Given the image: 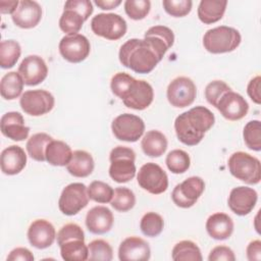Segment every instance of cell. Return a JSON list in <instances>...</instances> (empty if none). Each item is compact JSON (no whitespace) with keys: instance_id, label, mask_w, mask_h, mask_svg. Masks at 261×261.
<instances>
[{"instance_id":"24","label":"cell","mask_w":261,"mask_h":261,"mask_svg":"<svg viewBox=\"0 0 261 261\" xmlns=\"http://www.w3.org/2000/svg\"><path fill=\"white\" fill-rule=\"evenodd\" d=\"M25 164L27 154L21 147L11 145L2 151L0 157V165L4 174H17L25 167Z\"/></svg>"},{"instance_id":"30","label":"cell","mask_w":261,"mask_h":261,"mask_svg":"<svg viewBox=\"0 0 261 261\" xmlns=\"http://www.w3.org/2000/svg\"><path fill=\"white\" fill-rule=\"evenodd\" d=\"M23 80L16 71H9L5 73L0 83V93L5 100H14L22 95Z\"/></svg>"},{"instance_id":"9","label":"cell","mask_w":261,"mask_h":261,"mask_svg":"<svg viewBox=\"0 0 261 261\" xmlns=\"http://www.w3.org/2000/svg\"><path fill=\"white\" fill-rule=\"evenodd\" d=\"M89 199L88 188L82 182H72L62 190L58 207L63 214L72 216L88 205Z\"/></svg>"},{"instance_id":"41","label":"cell","mask_w":261,"mask_h":261,"mask_svg":"<svg viewBox=\"0 0 261 261\" xmlns=\"http://www.w3.org/2000/svg\"><path fill=\"white\" fill-rule=\"evenodd\" d=\"M151 9L149 0H126L124 2V10L127 16L135 20L145 18Z\"/></svg>"},{"instance_id":"2","label":"cell","mask_w":261,"mask_h":261,"mask_svg":"<svg viewBox=\"0 0 261 261\" xmlns=\"http://www.w3.org/2000/svg\"><path fill=\"white\" fill-rule=\"evenodd\" d=\"M214 122V114L208 108L196 106L175 118L174 130L179 142L187 146H196Z\"/></svg>"},{"instance_id":"20","label":"cell","mask_w":261,"mask_h":261,"mask_svg":"<svg viewBox=\"0 0 261 261\" xmlns=\"http://www.w3.org/2000/svg\"><path fill=\"white\" fill-rule=\"evenodd\" d=\"M150 256L149 244L139 237L124 239L118 248V258L121 261H147Z\"/></svg>"},{"instance_id":"33","label":"cell","mask_w":261,"mask_h":261,"mask_svg":"<svg viewBox=\"0 0 261 261\" xmlns=\"http://www.w3.org/2000/svg\"><path fill=\"white\" fill-rule=\"evenodd\" d=\"M171 258L174 261H202L200 248L192 241H180L174 245Z\"/></svg>"},{"instance_id":"3","label":"cell","mask_w":261,"mask_h":261,"mask_svg":"<svg viewBox=\"0 0 261 261\" xmlns=\"http://www.w3.org/2000/svg\"><path fill=\"white\" fill-rule=\"evenodd\" d=\"M110 88L126 107L135 110L146 109L154 99L153 88L148 82L136 80L126 72L115 73L111 79Z\"/></svg>"},{"instance_id":"25","label":"cell","mask_w":261,"mask_h":261,"mask_svg":"<svg viewBox=\"0 0 261 261\" xmlns=\"http://www.w3.org/2000/svg\"><path fill=\"white\" fill-rule=\"evenodd\" d=\"M206 230L212 239L223 241L232 234L233 221L229 215L217 212L208 217L206 221Z\"/></svg>"},{"instance_id":"4","label":"cell","mask_w":261,"mask_h":261,"mask_svg":"<svg viewBox=\"0 0 261 261\" xmlns=\"http://www.w3.org/2000/svg\"><path fill=\"white\" fill-rule=\"evenodd\" d=\"M242 41L240 32L231 27L220 25L208 30L203 37L204 48L213 54L236 50Z\"/></svg>"},{"instance_id":"46","label":"cell","mask_w":261,"mask_h":261,"mask_svg":"<svg viewBox=\"0 0 261 261\" xmlns=\"http://www.w3.org/2000/svg\"><path fill=\"white\" fill-rule=\"evenodd\" d=\"M260 84H261V77L260 75H257L253 77L247 87V93L249 97L252 99L253 102L256 104L261 103V95H260Z\"/></svg>"},{"instance_id":"10","label":"cell","mask_w":261,"mask_h":261,"mask_svg":"<svg viewBox=\"0 0 261 261\" xmlns=\"http://www.w3.org/2000/svg\"><path fill=\"white\" fill-rule=\"evenodd\" d=\"M139 186L153 195L164 193L168 188V176L161 166L154 162L144 164L137 175Z\"/></svg>"},{"instance_id":"12","label":"cell","mask_w":261,"mask_h":261,"mask_svg":"<svg viewBox=\"0 0 261 261\" xmlns=\"http://www.w3.org/2000/svg\"><path fill=\"white\" fill-rule=\"evenodd\" d=\"M19 104L24 113L32 116H41L53 109L55 99L46 90H29L20 96Z\"/></svg>"},{"instance_id":"32","label":"cell","mask_w":261,"mask_h":261,"mask_svg":"<svg viewBox=\"0 0 261 261\" xmlns=\"http://www.w3.org/2000/svg\"><path fill=\"white\" fill-rule=\"evenodd\" d=\"M60 247V255L65 261H85L89 258V248L85 240H71Z\"/></svg>"},{"instance_id":"50","label":"cell","mask_w":261,"mask_h":261,"mask_svg":"<svg viewBox=\"0 0 261 261\" xmlns=\"http://www.w3.org/2000/svg\"><path fill=\"white\" fill-rule=\"evenodd\" d=\"M95 4L104 10H110L116 8L121 4V0H96Z\"/></svg>"},{"instance_id":"38","label":"cell","mask_w":261,"mask_h":261,"mask_svg":"<svg viewBox=\"0 0 261 261\" xmlns=\"http://www.w3.org/2000/svg\"><path fill=\"white\" fill-rule=\"evenodd\" d=\"M243 137L247 147L253 151L261 150V123L259 120L249 121L243 130Z\"/></svg>"},{"instance_id":"18","label":"cell","mask_w":261,"mask_h":261,"mask_svg":"<svg viewBox=\"0 0 261 261\" xmlns=\"http://www.w3.org/2000/svg\"><path fill=\"white\" fill-rule=\"evenodd\" d=\"M216 108L224 118L236 121L246 116L249 110V104L242 95L229 91L220 98Z\"/></svg>"},{"instance_id":"16","label":"cell","mask_w":261,"mask_h":261,"mask_svg":"<svg viewBox=\"0 0 261 261\" xmlns=\"http://www.w3.org/2000/svg\"><path fill=\"white\" fill-rule=\"evenodd\" d=\"M27 86H36L42 83L48 74L45 60L38 55H29L22 59L17 71Z\"/></svg>"},{"instance_id":"34","label":"cell","mask_w":261,"mask_h":261,"mask_svg":"<svg viewBox=\"0 0 261 261\" xmlns=\"http://www.w3.org/2000/svg\"><path fill=\"white\" fill-rule=\"evenodd\" d=\"M21 54V48L15 40H4L0 44V66L2 68L13 67Z\"/></svg>"},{"instance_id":"17","label":"cell","mask_w":261,"mask_h":261,"mask_svg":"<svg viewBox=\"0 0 261 261\" xmlns=\"http://www.w3.org/2000/svg\"><path fill=\"white\" fill-rule=\"evenodd\" d=\"M257 200L258 194L254 189L240 186L230 191L227 204L234 214L245 216L254 209Z\"/></svg>"},{"instance_id":"43","label":"cell","mask_w":261,"mask_h":261,"mask_svg":"<svg viewBox=\"0 0 261 261\" xmlns=\"http://www.w3.org/2000/svg\"><path fill=\"white\" fill-rule=\"evenodd\" d=\"M162 5L169 15L182 17L191 12L193 2L191 0H163Z\"/></svg>"},{"instance_id":"29","label":"cell","mask_w":261,"mask_h":261,"mask_svg":"<svg viewBox=\"0 0 261 261\" xmlns=\"http://www.w3.org/2000/svg\"><path fill=\"white\" fill-rule=\"evenodd\" d=\"M46 161L53 166H66L72 156L70 147L63 141L52 140L46 149Z\"/></svg>"},{"instance_id":"19","label":"cell","mask_w":261,"mask_h":261,"mask_svg":"<svg viewBox=\"0 0 261 261\" xmlns=\"http://www.w3.org/2000/svg\"><path fill=\"white\" fill-rule=\"evenodd\" d=\"M28 239L33 247L46 249L50 247L56 239L55 227L46 219H37L31 223L28 229Z\"/></svg>"},{"instance_id":"42","label":"cell","mask_w":261,"mask_h":261,"mask_svg":"<svg viewBox=\"0 0 261 261\" xmlns=\"http://www.w3.org/2000/svg\"><path fill=\"white\" fill-rule=\"evenodd\" d=\"M229 91H231L230 87L223 81H212L205 88V98L209 104L216 107L220 98Z\"/></svg>"},{"instance_id":"39","label":"cell","mask_w":261,"mask_h":261,"mask_svg":"<svg viewBox=\"0 0 261 261\" xmlns=\"http://www.w3.org/2000/svg\"><path fill=\"white\" fill-rule=\"evenodd\" d=\"M114 190L108 184L101 180H94L88 187L89 198L98 203H108L111 201Z\"/></svg>"},{"instance_id":"23","label":"cell","mask_w":261,"mask_h":261,"mask_svg":"<svg viewBox=\"0 0 261 261\" xmlns=\"http://www.w3.org/2000/svg\"><path fill=\"white\" fill-rule=\"evenodd\" d=\"M113 214L105 206H95L86 215V226L88 230L95 234L108 232L113 225Z\"/></svg>"},{"instance_id":"1","label":"cell","mask_w":261,"mask_h":261,"mask_svg":"<svg viewBox=\"0 0 261 261\" xmlns=\"http://www.w3.org/2000/svg\"><path fill=\"white\" fill-rule=\"evenodd\" d=\"M174 43L172 30L165 25L150 28L144 39H129L119 49L120 63L137 73H149Z\"/></svg>"},{"instance_id":"40","label":"cell","mask_w":261,"mask_h":261,"mask_svg":"<svg viewBox=\"0 0 261 261\" xmlns=\"http://www.w3.org/2000/svg\"><path fill=\"white\" fill-rule=\"evenodd\" d=\"M89 260L110 261L113 258V251L108 242L104 240H94L89 245Z\"/></svg>"},{"instance_id":"37","label":"cell","mask_w":261,"mask_h":261,"mask_svg":"<svg viewBox=\"0 0 261 261\" xmlns=\"http://www.w3.org/2000/svg\"><path fill=\"white\" fill-rule=\"evenodd\" d=\"M164 227V220L156 212H147L141 219L140 228L142 232L150 238L159 236Z\"/></svg>"},{"instance_id":"27","label":"cell","mask_w":261,"mask_h":261,"mask_svg":"<svg viewBox=\"0 0 261 261\" xmlns=\"http://www.w3.org/2000/svg\"><path fill=\"white\" fill-rule=\"evenodd\" d=\"M226 5V0H202L198 6V17L203 23H214L222 18Z\"/></svg>"},{"instance_id":"35","label":"cell","mask_w":261,"mask_h":261,"mask_svg":"<svg viewBox=\"0 0 261 261\" xmlns=\"http://www.w3.org/2000/svg\"><path fill=\"white\" fill-rule=\"evenodd\" d=\"M110 204L115 210L119 212H126L134 208L136 204V196L128 188L118 187L113 192Z\"/></svg>"},{"instance_id":"13","label":"cell","mask_w":261,"mask_h":261,"mask_svg":"<svg viewBox=\"0 0 261 261\" xmlns=\"http://www.w3.org/2000/svg\"><path fill=\"white\" fill-rule=\"evenodd\" d=\"M205 190V182L200 176H191L175 186L171 199L180 208H190L196 204Z\"/></svg>"},{"instance_id":"21","label":"cell","mask_w":261,"mask_h":261,"mask_svg":"<svg viewBox=\"0 0 261 261\" xmlns=\"http://www.w3.org/2000/svg\"><path fill=\"white\" fill-rule=\"evenodd\" d=\"M12 21L21 29L35 28L42 18V8L36 1L22 0L11 14Z\"/></svg>"},{"instance_id":"48","label":"cell","mask_w":261,"mask_h":261,"mask_svg":"<svg viewBox=\"0 0 261 261\" xmlns=\"http://www.w3.org/2000/svg\"><path fill=\"white\" fill-rule=\"evenodd\" d=\"M246 253L249 261L261 260V242L259 240L250 242L246 249Z\"/></svg>"},{"instance_id":"22","label":"cell","mask_w":261,"mask_h":261,"mask_svg":"<svg viewBox=\"0 0 261 261\" xmlns=\"http://www.w3.org/2000/svg\"><path fill=\"white\" fill-rule=\"evenodd\" d=\"M1 133L12 141L25 140L30 134V127L24 124V119L19 112L9 111L2 115L0 120Z\"/></svg>"},{"instance_id":"7","label":"cell","mask_w":261,"mask_h":261,"mask_svg":"<svg viewBox=\"0 0 261 261\" xmlns=\"http://www.w3.org/2000/svg\"><path fill=\"white\" fill-rule=\"evenodd\" d=\"M228 169L236 178L249 184L257 185L261 180V163L258 158L243 152H234L228 159Z\"/></svg>"},{"instance_id":"49","label":"cell","mask_w":261,"mask_h":261,"mask_svg":"<svg viewBox=\"0 0 261 261\" xmlns=\"http://www.w3.org/2000/svg\"><path fill=\"white\" fill-rule=\"evenodd\" d=\"M19 4V1L14 0V1H5V0H1L0 1V10L1 13L3 14H8V13H13L15 11V9L17 8Z\"/></svg>"},{"instance_id":"26","label":"cell","mask_w":261,"mask_h":261,"mask_svg":"<svg viewBox=\"0 0 261 261\" xmlns=\"http://www.w3.org/2000/svg\"><path fill=\"white\" fill-rule=\"evenodd\" d=\"M95 167L92 155L84 150H76L72 152V156L66 165L67 171L75 177L89 176Z\"/></svg>"},{"instance_id":"14","label":"cell","mask_w":261,"mask_h":261,"mask_svg":"<svg viewBox=\"0 0 261 261\" xmlns=\"http://www.w3.org/2000/svg\"><path fill=\"white\" fill-rule=\"evenodd\" d=\"M168 102L176 108L190 106L197 96L195 83L187 76H178L170 82L166 92Z\"/></svg>"},{"instance_id":"47","label":"cell","mask_w":261,"mask_h":261,"mask_svg":"<svg viewBox=\"0 0 261 261\" xmlns=\"http://www.w3.org/2000/svg\"><path fill=\"white\" fill-rule=\"evenodd\" d=\"M34 259L33 253L29 249L22 247L13 249L7 256V261H33Z\"/></svg>"},{"instance_id":"31","label":"cell","mask_w":261,"mask_h":261,"mask_svg":"<svg viewBox=\"0 0 261 261\" xmlns=\"http://www.w3.org/2000/svg\"><path fill=\"white\" fill-rule=\"evenodd\" d=\"M53 140L51 136L46 133L34 134L27 142L25 148L29 156L36 160L43 162L46 160V149L48 144Z\"/></svg>"},{"instance_id":"8","label":"cell","mask_w":261,"mask_h":261,"mask_svg":"<svg viewBox=\"0 0 261 261\" xmlns=\"http://www.w3.org/2000/svg\"><path fill=\"white\" fill-rule=\"evenodd\" d=\"M93 33L107 40L115 41L122 38L127 30L126 21L116 13H99L91 20Z\"/></svg>"},{"instance_id":"15","label":"cell","mask_w":261,"mask_h":261,"mask_svg":"<svg viewBox=\"0 0 261 261\" xmlns=\"http://www.w3.org/2000/svg\"><path fill=\"white\" fill-rule=\"evenodd\" d=\"M58 49L65 60L71 63H79L89 56L91 45L84 35H66L60 40Z\"/></svg>"},{"instance_id":"5","label":"cell","mask_w":261,"mask_h":261,"mask_svg":"<svg viewBox=\"0 0 261 261\" xmlns=\"http://www.w3.org/2000/svg\"><path fill=\"white\" fill-rule=\"evenodd\" d=\"M93 13V4L89 0H68L59 18V28L66 35H75L84 22Z\"/></svg>"},{"instance_id":"45","label":"cell","mask_w":261,"mask_h":261,"mask_svg":"<svg viewBox=\"0 0 261 261\" xmlns=\"http://www.w3.org/2000/svg\"><path fill=\"white\" fill-rule=\"evenodd\" d=\"M209 261H234L233 251L226 246H217L213 248L208 256Z\"/></svg>"},{"instance_id":"28","label":"cell","mask_w":261,"mask_h":261,"mask_svg":"<svg viewBox=\"0 0 261 261\" xmlns=\"http://www.w3.org/2000/svg\"><path fill=\"white\" fill-rule=\"evenodd\" d=\"M141 147L147 156L160 157L167 149V139L161 132L152 129L143 137Z\"/></svg>"},{"instance_id":"36","label":"cell","mask_w":261,"mask_h":261,"mask_svg":"<svg viewBox=\"0 0 261 261\" xmlns=\"http://www.w3.org/2000/svg\"><path fill=\"white\" fill-rule=\"evenodd\" d=\"M165 163L167 165V168L175 174L184 173L186 172L191 164V159L189 154L180 149H175L170 151L167 156Z\"/></svg>"},{"instance_id":"11","label":"cell","mask_w":261,"mask_h":261,"mask_svg":"<svg viewBox=\"0 0 261 261\" xmlns=\"http://www.w3.org/2000/svg\"><path fill=\"white\" fill-rule=\"evenodd\" d=\"M111 129L117 140L133 143L144 135L145 123L138 115L123 113L113 119Z\"/></svg>"},{"instance_id":"6","label":"cell","mask_w":261,"mask_h":261,"mask_svg":"<svg viewBox=\"0 0 261 261\" xmlns=\"http://www.w3.org/2000/svg\"><path fill=\"white\" fill-rule=\"evenodd\" d=\"M110 177L118 182L123 184L132 180L136 175V153L133 149L125 146L113 148L109 155Z\"/></svg>"},{"instance_id":"44","label":"cell","mask_w":261,"mask_h":261,"mask_svg":"<svg viewBox=\"0 0 261 261\" xmlns=\"http://www.w3.org/2000/svg\"><path fill=\"white\" fill-rule=\"evenodd\" d=\"M58 246H61L65 242L80 239L85 240V233L83 228L76 223H67L63 225L56 236Z\"/></svg>"}]
</instances>
